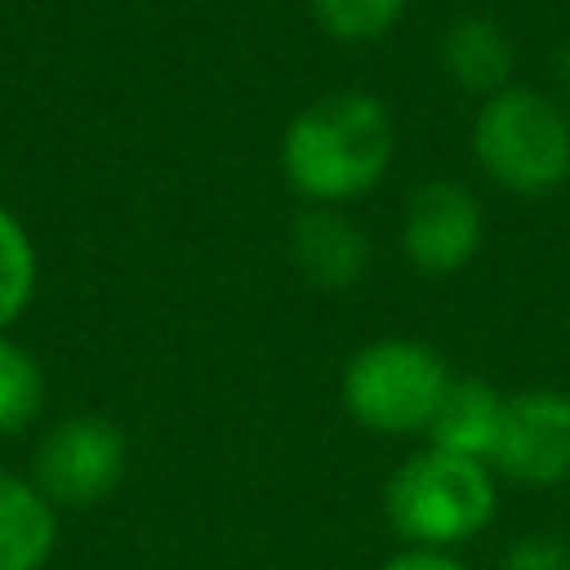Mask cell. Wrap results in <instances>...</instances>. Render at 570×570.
Returning <instances> with one entry per match:
<instances>
[{
  "label": "cell",
  "mask_w": 570,
  "mask_h": 570,
  "mask_svg": "<svg viewBox=\"0 0 570 570\" xmlns=\"http://www.w3.org/2000/svg\"><path fill=\"white\" fill-rule=\"evenodd\" d=\"M396 160V120L365 89H330L289 116L281 134V174L303 205L347 209L370 196Z\"/></svg>",
  "instance_id": "6da1fadb"
},
{
  "label": "cell",
  "mask_w": 570,
  "mask_h": 570,
  "mask_svg": "<svg viewBox=\"0 0 570 570\" xmlns=\"http://www.w3.org/2000/svg\"><path fill=\"white\" fill-rule=\"evenodd\" d=\"M472 156L508 196H552L570 183V107L534 85H508L481 98L472 116Z\"/></svg>",
  "instance_id": "7a4b0ae2"
},
{
  "label": "cell",
  "mask_w": 570,
  "mask_h": 570,
  "mask_svg": "<svg viewBox=\"0 0 570 570\" xmlns=\"http://www.w3.org/2000/svg\"><path fill=\"white\" fill-rule=\"evenodd\" d=\"M499 512V476L490 463L423 445L383 485V517L410 548H459Z\"/></svg>",
  "instance_id": "3957f363"
},
{
  "label": "cell",
  "mask_w": 570,
  "mask_h": 570,
  "mask_svg": "<svg viewBox=\"0 0 570 570\" xmlns=\"http://www.w3.org/2000/svg\"><path fill=\"white\" fill-rule=\"evenodd\" d=\"M454 370L445 356L410 334H387L356 347L338 374V401L352 423L379 436H419L436 419V405Z\"/></svg>",
  "instance_id": "277c9868"
},
{
  "label": "cell",
  "mask_w": 570,
  "mask_h": 570,
  "mask_svg": "<svg viewBox=\"0 0 570 570\" xmlns=\"http://www.w3.org/2000/svg\"><path fill=\"white\" fill-rule=\"evenodd\" d=\"M125 468L129 441L102 414L58 419L31 454V481L45 490L53 508H89L107 499L125 481Z\"/></svg>",
  "instance_id": "5b68a950"
},
{
  "label": "cell",
  "mask_w": 570,
  "mask_h": 570,
  "mask_svg": "<svg viewBox=\"0 0 570 570\" xmlns=\"http://www.w3.org/2000/svg\"><path fill=\"white\" fill-rule=\"evenodd\" d=\"M481 240L485 209L459 178H428L410 191L401 209V254L419 276H459L481 254Z\"/></svg>",
  "instance_id": "8992f818"
},
{
  "label": "cell",
  "mask_w": 570,
  "mask_h": 570,
  "mask_svg": "<svg viewBox=\"0 0 570 570\" xmlns=\"http://www.w3.org/2000/svg\"><path fill=\"white\" fill-rule=\"evenodd\" d=\"M490 468L494 476L530 490H552L570 481V392H512Z\"/></svg>",
  "instance_id": "52a82bcc"
},
{
  "label": "cell",
  "mask_w": 570,
  "mask_h": 570,
  "mask_svg": "<svg viewBox=\"0 0 570 570\" xmlns=\"http://www.w3.org/2000/svg\"><path fill=\"white\" fill-rule=\"evenodd\" d=\"M289 263L316 289H347L370 267V236L347 209L307 205L289 223Z\"/></svg>",
  "instance_id": "ba28073f"
},
{
  "label": "cell",
  "mask_w": 570,
  "mask_h": 570,
  "mask_svg": "<svg viewBox=\"0 0 570 570\" xmlns=\"http://www.w3.org/2000/svg\"><path fill=\"white\" fill-rule=\"evenodd\" d=\"M441 71L454 89L472 94V98H490L499 89L512 85V67H517V45L512 36L485 18V13H459L445 31H441Z\"/></svg>",
  "instance_id": "9c48e42d"
},
{
  "label": "cell",
  "mask_w": 570,
  "mask_h": 570,
  "mask_svg": "<svg viewBox=\"0 0 570 570\" xmlns=\"http://www.w3.org/2000/svg\"><path fill=\"white\" fill-rule=\"evenodd\" d=\"M503 410H508V396L476 379V374H454L441 405H436V419L428 423V445L436 450H450V454H463V459H476V463H490L494 459V445H499V428H503Z\"/></svg>",
  "instance_id": "30bf717a"
},
{
  "label": "cell",
  "mask_w": 570,
  "mask_h": 570,
  "mask_svg": "<svg viewBox=\"0 0 570 570\" xmlns=\"http://www.w3.org/2000/svg\"><path fill=\"white\" fill-rule=\"evenodd\" d=\"M58 548V508L31 476L0 468V570H45Z\"/></svg>",
  "instance_id": "8fae6325"
},
{
  "label": "cell",
  "mask_w": 570,
  "mask_h": 570,
  "mask_svg": "<svg viewBox=\"0 0 570 570\" xmlns=\"http://www.w3.org/2000/svg\"><path fill=\"white\" fill-rule=\"evenodd\" d=\"M45 410V370L9 334H0V436L27 432Z\"/></svg>",
  "instance_id": "7c38bea8"
},
{
  "label": "cell",
  "mask_w": 570,
  "mask_h": 570,
  "mask_svg": "<svg viewBox=\"0 0 570 570\" xmlns=\"http://www.w3.org/2000/svg\"><path fill=\"white\" fill-rule=\"evenodd\" d=\"M36 276H40L36 240L22 227V218L0 205V334L27 312L36 294Z\"/></svg>",
  "instance_id": "4fadbf2b"
},
{
  "label": "cell",
  "mask_w": 570,
  "mask_h": 570,
  "mask_svg": "<svg viewBox=\"0 0 570 570\" xmlns=\"http://www.w3.org/2000/svg\"><path fill=\"white\" fill-rule=\"evenodd\" d=\"M307 4H312V18L325 36L347 40V45H365V40L387 36L405 18L410 0H307Z\"/></svg>",
  "instance_id": "5bb4252c"
},
{
  "label": "cell",
  "mask_w": 570,
  "mask_h": 570,
  "mask_svg": "<svg viewBox=\"0 0 570 570\" xmlns=\"http://www.w3.org/2000/svg\"><path fill=\"white\" fill-rule=\"evenodd\" d=\"M499 570H570V543L561 534H521L508 543Z\"/></svg>",
  "instance_id": "9a60e30c"
},
{
  "label": "cell",
  "mask_w": 570,
  "mask_h": 570,
  "mask_svg": "<svg viewBox=\"0 0 570 570\" xmlns=\"http://www.w3.org/2000/svg\"><path fill=\"white\" fill-rule=\"evenodd\" d=\"M379 570H472L459 552H450V548H401V552H392Z\"/></svg>",
  "instance_id": "2e32d148"
},
{
  "label": "cell",
  "mask_w": 570,
  "mask_h": 570,
  "mask_svg": "<svg viewBox=\"0 0 570 570\" xmlns=\"http://www.w3.org/2000/svg\"><path fill=\"white\" fill-rule=\"evenodd\" d=\"M552 85H557V98L570 107V40L552 49Z\"/></svg>",
  "instance_id": "e0dca14e"
}]
</instances>
